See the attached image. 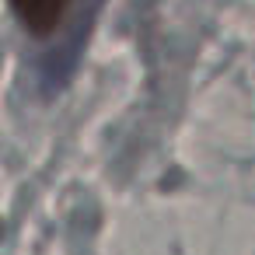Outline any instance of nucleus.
<instances>
[{"label": "nucleus", "mask_w": 255, "mask_h": 255, "mask_svg": "<svg viewBox=\"0 0 255 255\" xmlns=\"http://www.w3.org/2000/svg\"><path fill=\"white\" fill-rule=\"evenodd\" d=\"M11 7L32 35H49L63 25L70 0H11Z\"/></svg>", "instance_id": "nucleus-1"}]
</instances>
